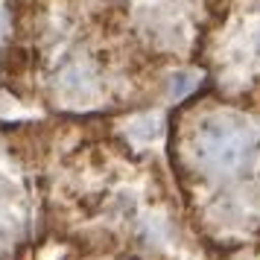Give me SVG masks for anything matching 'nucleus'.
<instances>
[{"instance_id": "f257e3e1", "label": "nucleus", "mask_w": 260, "mask_h": 260, "mask_svg": "<svg viewBox=\"0 0 260 260\" xmlns=\"http://www.w3.org/2000/svg\"><path fill=\"white\" fill-rule=\"evenodd\" d=\"M228 260H260V237H254L246 246L234 248V251L228 254Z\"/></svg>"}]
</instances>
